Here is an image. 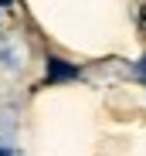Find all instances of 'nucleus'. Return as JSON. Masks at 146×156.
I'll list each match as a JSON object with an SVG mask.
<instances>
[{"label": "nucleus", "instance_id": "nucleus-1", "mask_svg": "<svg viewBox=\"0 0 146 156\" xmlns=\"http://www.w3.org/2000/svg\"><path fill=\"white\" fill-rule=\"evenodd\" d=\"M71 78H78L75 65H68L61 58H48V82H71Z\"/></svg>", "mask_w": 146, "mask_h": 156}, {"label": "nucleus", "instance_id": "nucleus-2", "mask_svg": "<svg viewBox=\"0 0 146 156\" xmlns=\"http://www.w3.org/2000/svg\"><path fill=\"white\" fill-rule=\"evenodd\" d=\"M7 4H14V0H0V7H7Z\"/></svg>", "mask_w": 146, "mask_h": 156}, {"label": "nucleus", "instance_id": "nucleus-3", "mask_svg": "<svg viewBox=\"0 0 146 156\" xmlns=\"http://www.w3.org/2000/svg\"><path fill=\"white\" fill-rule=\"evenodd\" d=\"M0 156H7V149H4V146H0Z\"/></svg>", "mask_w": 146, "mask_h": 156}, {"label": "nucleus", "instance_id": "nucleus-4", "mask_svg": "<svg viewBox=\"0 0 146 156\" xmlns=\"http://www.w3.org/2000/svg\"><path fill=\"white\" fill-rule=\"evenodd\" d=\"M143 75H146V61H143Z\"/></svg>", "mask_w": 146, "mask_h": 156}]
</instances>
